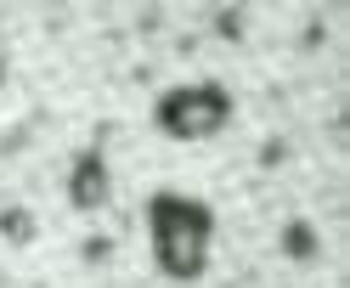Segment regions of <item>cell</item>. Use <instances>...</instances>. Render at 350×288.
Returning <instances> with one entry per match:
<instances>
[{
    "label": "cell",
    "mask_w": 350,
    "mask_h": 288,
    "mask_svg": "<svg viewBox=\"0 0 350 288\" xmlns=\"http://www.w3.org/2000/svg\"><path fill=\"white\" fill-rule=\"evenodd\" d=\"M147 237L152 265L170 283H198L215 249V209L192 192H152L147 198Z\"/></svg>",
    "instance_id": "6da1fadb"
},
{
    "label": "cell",
    "mask_w": 350,
    "mask_h": 288,
    "mask_svg": "<svg viewBox=\"0 0 350 288\" xmlns=\"http://www.w3.org/2000/svg\"><path fill=\"white\" fill-rule=\"evenodd\" d=\"M237 102L226 85L215 79H198V85H170V91L152 102V130L170 142H209L232 125Z\"/></svg>",
    "instance_id": "7a4b0ae2"
},
{
    "label": "cell",
    "mask_w": 350,
    "mask_h": 288,
    "mask_svg": "<svg viewBox=\"0 0 350 288\" xmlns=\"http://www.w3.org/2000/svg\"><path fill=\"white\" fill-rule=\"evenodd\" d=\"M107 198H113V170H107L102 147L74 153V164H68V204H74L79 215H96Z\"/></svg>",
    "instance_id": "3957f363"
},
{
    "label": "cell",
    "mask_w": 350,
    "mask_h": 288,
    "mask_svg": "<svg viewBox=\"0 0 350 288\" xmlns=\"http://www.w3.org/2000/svg\"><path fill=\"white\" fill-rule=\"evenodd\" d=\"M277 249H282V260H294V265H311V260L322 254V232H317L305 215H294V220H282V232H277Z\"/></svg>",
    "instance_id": "277c9868"
},
{
    "label": "cell",
    "mask_w": 350,
    "mask_h": 288,
    "mask_svg": "<svg viewBox=\"0 0 350 288\" xmlns=\"http://www.w3.org/2000/svg\"><path fill=\"white\" fill-rule=\"evenodd\" d=\"M0 237H6V243H17V249H23V243H34V237H40V220H34L29 209H17V204H6V209H0Z\"/></svg>",
    "instance_id": "5b68a950"
},
{
    "label": "cell",
    "mask_w": 350,
    "mask_h": 288,
    "mask_svg": "<svg viewBox=\"0 0 350 288\" xmlns=\"http://www.w3.org/2000/svg\"><path fill=\"white\" fill-rule=\"evenodd\" d=\"M209 23H215V34H221V40H243V12H237V6L209 12Z\"/></svg>",
    "instance_id": "8992f818"
},
{
    "label": "cell",
    "mask_w": 350,
    "mask_h": 288,
    "mask_svg": "<svg viewBox=\"0 0 350 288\" xmlns=\"http://www.w3.org/2000/svg\"><path fill=\"white\" fill-rule=\"evenodd\" d=\"M107 249H113L107 237H91V243H85V260H91V265H102V260H107Z\"/></svg>",
    "instance_id": "52a82bcc"
},
{
    "label": "cell",
    "mask_w": 350,
    "mask_h": 288,
    "mask_svg": "<svg viewBox=\"0 0 350 288\" xmlns=\"http://www.w3.org/2000/svg\"><path fill=\"white\" fill-rule=\"evenodd\" d=\"M0 85H6V57H0Z\"/></svg>",
    "instance_id": "ba28073f"
}]
</instances>
